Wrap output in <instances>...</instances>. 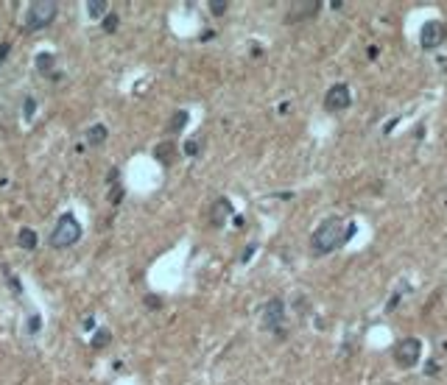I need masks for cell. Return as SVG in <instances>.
Returning a JSON list of instances; mask_svg holds the SVG:
<instances>
[{
	"label": "cell",
	"instance_id": "cell-22",
	"mask_svg": "<svg viewBox=\"0 0 447 385\" xmlns=\"http://www.w3.org/2000/svg\"><path fill=\"white\" fill-rule=\"evenodd\" d=\"M109 201H112V204H121V201H123V187H121V184H115V187H112Z\"/></svg>",
	"mask_w": 447,
	"mask_h": 385
},
{
	"label": "cell",
	"instance_id": "cell-21",
	"mask_svg": "<svg viewBox=\"0 0 447 385\" xmlns=\"http://www.w3.org/2000/svg\"><path fill=\"white\" fill-rule=\"evenodd\" d=\"M198 151H201V146H198V140H188V143H185V154H188V156H196Z\"/></svg>",
	"mask_w": 447,
	"mask_h": 385
},
{
	"label": "cell",
	"instance_id": "cell-18",
	"mask_svg": "<svg viewBox=\"0 0 447 385\" xmlns=\"http://www.w3.org/2000/svg\"><path fill=\"white\" fill-rule=\"evenodd\" d=\"M226 9H229V3H226V0H210V11H213L215 17H221Z\"/></svg>",
	"mask_w": 447,
	"mask_h": 385
},
{
	"label": "cell",
	"instance_id": "cell-25",
	"mask_svg": "<svg viewBox=\"0 0 447 385\" xmlns=\"http://www.w3.org/2000/svg\"><path fill=\"white\" fill-rule=\"evenodd\" d=\"M84 329H87V332H93V329H95V318H93V316L84 318Z\"/></svg>",
	"mask_w": 447,
	"mask_h": 385
},
{
	"label": "cell",
	"instance_id": "cell-5",
	"mask_svg": "<svg viewBox=\"0 0 447 385\" xmlns=\"http://www.w3.org/2000/svg\"><path fill=\"white\" fill-rule=\"evenodd\" d=\"M447 39V26L445 23H425L422 26V34H419V45L425 48V51H433V48H439V45Z\"/></svg>",
	"mask_w": 447,
	"mask_h": 385
},
{
	"label": "cell",
	"instance_id": "cell-1",
	"mask_svg": "<svg viewBox=\"0 0 447 385\" xmlns=\"http://www.w3.org/2000/svg\"><path fill=\"white\" fill-rule=\"evenodd\" d=\"M347 240H350V223H344L338 215H333V218H324L316 226L313 240H310V251L316 257H327Z\"/></svg>",
	"mask_w": 447,
	"mask_h": 385
},
{
	"label": "cell",
	"instance_id": "cell-15",
	"mask_svg": "<svg viewBox=\"0 0 447 385\" xmlns=\"http://www.w3.org/2000/svg\"><path fill=\"white\" fill-rule=\"evenodd\" d=\"M109 341H112V332L106 329V326H101V329H95L90 346H93V349H103V346H109Z\"/></svg>",
	"mask_w": 447,
	"mask_h": 385
},
{
	"label": "cell",
	"instance_id": "cell-27",
	"mask_svg": "<svg viewBox=\"0 0 447 385\" xmlns=\"http://www.w3.org/2000/svg\"><path fill=\"white\" fill-rule=\"evenodd\" d=\"M436 371H439V366H436V363H428V368H425V374H436Z\"/></svg>",
	"mask_w": 447,
	"mask_h": 385
},
{
	"label": "cell",
	"instance_id": "cell-20",
	"mask_svg": "<svg viewBox=\"0 0 447 385\" xmlns=\"http://www.w3.org/2000/svg\"><path fill=\"white\" fill-rule=\"evenodd\" d=\"M146 307L148 310H160V307H162V299L154 296V293H148V296H146Z\"/></svg>",
	"mask_w": 447,
	"mask_h": 385
},
{
	"label": "cell",
	"instance_id": "cell-3",
	"mask_svg": "<svg viewBox=\"0 0 447 385\" xmlns=\"http://www.w3.org/2000/svg\"><path fill=\"white\" fill-rule=\"evenodd\" d=\"M56 11H59V6L53 3V0H36V3H28L26 9V31H42L45 26H51L53 20H56Z\"/></svg>",
	"mask_w": 447,
	"mask_h": 385
},
{
	"label": "cell",
	"instance_id": "cell-9",
	"mask_svg": "<svg viewBox=\"0 0 447 385\" xmlns=\"http://www.w3.org/2000/svg\"><path fill=\"white\" fill-rule=\"evenodd\" d=\"M321 9V3L319 0H305V3H293L291 6V14H288V23H293V20H305V17H313L316 11Z\"/></svg>",
	"mask_w": 447,
	"mask_h": 385
},
{
	"label": "cell",
	"instance_id": "cell-26",
	"mask_svg": "<svg viewBox=\"0 0 447 385\" xmlns=\"http://www.w3.org/2000/svg\"><path fill=\"white\" fill-rule=\"evenodd\" d=\"M252 254H255V246H249V248H246V251H243V257H241V260H243V263H246V260H249Z\"/></svg>",
	"mask_w": 447,
	"mask_h": 385
},
{
	"label": "cell",
	"instance_id": "cell-12",
	"mask_svg": "<svg viewBox=\"0 0 447 385\" xmlns=\"http://www.w3.org/2000/svg\"><path fill=\"white\" fill-rule=\"evenodd\" d=\"M17 243L20 248H26V251H31V248H36V243H39V237H36L34 229H28V226H23V229L17 232Z\"/></svg>",
	"mask_w": 447,
	"mask_h": 385
},
{
	"label": "cell",
	"instance_id": "cell-24",
	"mask_svg": "<svg viewBox=\"0 0 447 385\" xmlns=\"http://www.w3.org/2000/svg\"><path fill=\"white\" fill-rule=\"evenodd\" d=\"M9 51H11V45H9V42H3V45H0V64L6 61V56H9Z\"/></svg>",
	"mask_w": 447,
	"mask_h": 385
},
{
	"label": "cell",
	"instance_id": "cell-8",
	"mask_svg": "<svg viewBox=\"0 0 447 385\" xmlns=\"http://www.w3.org/2000/svg\"><path fill=\"white\" fill-rule=\"evenodd\" d=\"M229 215H232V204H229V198H215L213 207H210V226H215V229H221L224 223L229 221Z\"/></svg>",
	"mask_w": 447,
	"mask_h": 385
},
{
	"label": "cell",
	"instance_id": "cell-6",
	"mask_svg": "<svg viewBox=\"0 0 447 385\" xmlns=\"http://www.w3.org/2000/svg\"><path fill=\"white\" fill-rule=\"evenodd\" d=\"M350 101H352V95H350V87H347V84H333L330 89H327V95H324V106L330 112L347 109Z\"/></svg>",
	"mask_w": 447,
	"mask_h": 385
},
{
	"label": "cell",
	"instance_id": "cell-13",
	"mask_svg": "<svg viewBox=\"0 0 447 385\" xmlns=\"http://www.w3.org/2000/svg\"><path fill=\"white\" fill-rule=\"evenodd\" d=\"M106 137H109L106 126L95 123V126L90 128V131H87V146H103V143H106Z\"/></svg>",
	"mask_w": 447,
	"mask_h": 385
},
{
	"label": "cell",
	"instance_id": "cell-7",
	"mask_svg": "<svg viewBox=\"0 0 447 385\" xmlns=\"http://www.w3.org/2000/svg\"><path fill=\"white\" fill-rule=\"evenodd\" d=\"M285 324V304L283 299H268L263 307V326L266 329H280Z\"/></svg>",
	"mask_w": 447,
	"mask_h": 385
},
{
	"label": "cell",
	"instance_id": "cell-2",
	"mask_svg": "<svg viewBox=\"0 0 447 385\" xmlns=\"http://www.w3.org/2000/svg\"><path fill=\"white\" fill-rule=\"evenodd\" d=\"M78 240H81V223L76 221V215L64 212L51 232V246L53 248H70V246H76Z\"/></svg>",
	"mask_w": 447,
	"mask_h": 385
},
{
	"label": "cell",
	"instance_id": "cell-28",
	"mask_svg": "<svg viewBox=\"0 0 447 385\" xmlns=\"http://www.w3.org/2000/svg\"><path fill=\"white\" fill-rule=\"evenodd\" d=\"M115 179H118V171H115V168H112V171L106 173V181H115Z\"/></svg>",
	"mask_w": 447,
	"mask_h": 385
},
{
	"label": "cell",
	"instance_id": "cell-16",
	"mask_svg": "<svg viewBox=\"0 0 447 385\" xmlns=\"http://www.w3.org/2000/svg\"><path fill=\"white\" fill-rule=\"evenodd\" d=\"M185 123H188V112H185V109L173 112L171 123H168V131H171V134H179L182 128H185Z\"/></svg>",
	"mask_w": 447,
	"mask_h": 385
},
{
	"label": "cell",
	"instance_id": "cell-10",
	"mask_svg": "<svg viewBox=\"0 0 447 385\" xmlns=\"http://www.w3.org/2000/svg\"><path fill=\"white\" fill-rule=\"evenodd\" d=\"M154 156H157V162L173 165V159H176V143H160L154 148Z\"/></svg>",
	"mask_w": 447,
	"mask_h": 385
},
{
	"label": "cell",
	"instance_id": "cell-4",
	"mask_svg": "<svg viewBox=\"0 0 447 385\" xmlns=\"http://www.w3.org/2000/svg\"><path fill=\"white\" fill-rule=\"evenodd\" d=\"M419 355H422L419 338H403V341L394 343V363L400 368H414L419 363Z\"/></svg>",
	"mask_w": 447,
	"mask_h": 385
},
{
	"label": "cell",
	"instance_id": "cell-14",
	"mask_svg": "<svg viewBox=\"0 0 447 385\" xmlns=\"http://www.w3.org/2000/svg\"><path fill=\"white\" fill-rule=\"evenodd\" d=\"M34 64H36V70H39L42 76H48V73L53 70V64H56V56H53V53H45V51H42V53H36Z\"/></svg>",
	"mask_w": 447,
	"mask_h": 385
},
{
	"label": "cell",
	"instance_id": "cell-17",
	"mask_svg": "<svg viewBox=\"0 0 447 385\" xmlns=\"http://www.w3.org/2000/svg\"><path fill=\"white\" fill-rule=\"evenodd\" d=\"M118 26H121V17H118L115 11H109V14H106V17L101 20L103 34H115V31H118Z\"/></svg>",
	"mask_w": 447,
	"mask_h": 385
},
{
	"label": "cell",
	"instance_id": "cell-23",
	"mask_svg": "<svg viewBox=\"0 0 447 385\" xmlns=\"http://www.w3.org/2000/svg\"><path fill=\"white\" fill-rule=\"evenodd\" d=\"M39 324H42V318H39V316H31V318H28V332H31V335L39 332Z\"/></svg>",
	"mask_w": 447,
	"mask_h": 385
},
{
	"label": "cell",
	"instance_id": "cell-11",
	"mask_svg": "<svg viewBox=\"0 0 447 385\" xmlns=\"http://www.w3.org/2000/svg\"><path fill=\"white\" fill-rule=\"evenodd\" d=\"M109 3L106 0H87V17L90 20H103L106 14H109Z\"/></svg>",
	"mask_w": 447,
	"mask_h": 385
},
{
	"label": "cell",
	"instance_id": "cell-19",
	"mask_svg": "<svg viewBox=\"0 0 447 385\" xmlns=\"http://www.w3.org/2000/svg\"><path fill=\"white\" fill-rule=\"evenodd\" d=\"M34 112H36V101L34 98H26V103H23V115H26V120L34 118Z\"/></svg>",
	"mask_w": 447,
	"mask_h": 385
}]
</instances>
